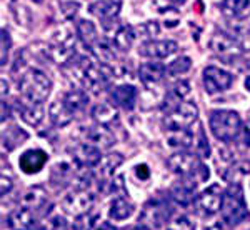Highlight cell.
<instances>
[{
  "label": "cell",
  "instance_id": "cell-1",
  "mask_svg": "<svg viewBox=\"0 0 250 230\" xmlns=\"http://www.w3.org/2000/svg\"><path fill=\"white\" fill-rule=\"evenodd\" d=\"M75 79L88 90L100 94L104 88L110 85L115 72L108 63L92 62L88 59H80L74 67Z\"/></svg>",
  "mask_w": 250,
  "mask_h": 230
},
{
  "label": "cell",
  "instance_id": "cell-2",
  "mask_svg": "<svg viewBox=\"0 0 250 230\" xmlns=\"http://www.w3.org/2000/svg\"><path fill=\"white\" fill-rule=\"evenodd\" d=\"M52 90V80L39 68H29L19 79V92L29 102L42 104Z\"/></svg>",
  "mask_w": 250,
  "mask_h": 230
},
{
  "label": "cell",
  "instance_id": "cell-3",
  "mask_svg": "<svg viewBox=\"0 0 250 230\" xmlns=\"http://www.w3.org/2000/svg\"><path fill=\"white\" fill-rule=\"evenodd\" d=\"M167 167L170 172L180 175L182 179L192 180V182L199 184L208 179V168L199 160L197 153L190 152H177L168 157Z\"/></svg>",
  "mask_w": 250,
  "mask_h": 230
},
{
  "label": "cell",
  "instance_id": "cell-4",
  "mask_svg": "<svg viewBox=\"0 0 250 230\" xmlns=\"http://www.w3.org/2000/svg\"><path fill=\"white\" fill-rule=\"evenodd\" d=\"M208 124L213 137L222 142H230L237 139L242 130L240 115L233 110H212Z\"/></svg>",
  "mask_w": 250,
  "mask_h": 230
},
{
  "label": "cell",
  "instance_id": "cell-5",
  "mask_svg": "<svg viewBox=\"0 0 250 230\" xmlns=\"http://www.w3.org/2000/svg\"><path fill=\"white\" fill-rule=\"evenodd\" d=\"M220 212L222 219L229 225H239L242 220L247 219V205H245V197L240 184H232L225 190Z\"/></svg>",
  "mask_w": 250,
  "mask_h": 230
},
{
  "label": "cell",
  "instance_id": "cell-6",
  "mask_svg": "<svg viewBox=\"0 0 250 230\" xmlns=\"http://www.w3.org/2000/svg\"><path fill=\"white\" fill-rule=\"evenodd\" d=\"M197 117H199V108L193 102H182L175 104L170 110L165 114L164 117V125L168 130H185V128L192 127L197 122Z\"/></svg>",
  "mask_w": 250,
  "mask_h": 230
},
{
  "label": "cell",
  "instance_id": "cell-7",
  "mask_svg": "<svg viewBox=\"0 0 250 230\" xmlns=\"http://www.w3.org/2000/svg\"><path fill=\"white\" fill-rule=\"evenodd\" d=\"M75 54V37L70 30L60 29L45 48V55L55 63H67Z\"/></svg>",
  "mask_w": 250,
  "mask_h": 230
},
{
  "label": "cell",
  "instance_id": "cell-8",
  "mask_svg": "<svg viewBox=\"0 0 250 230\" xmlns=\"http://www.w3.org/2000/svg\"><path fill=\"white\" fill-rule=\"evenodd\" d=\"M94 202H95L94 193H90L87 190H77V188H75L72 193L63 197L60 207H62V210L68 213V215L82 217V215H85V213H88L92 205H94Z\"/></svg>",
  "mask_w": 250,
  "mask_h": 230
},
{
  "label": "cell",
  "instance_id": "cell-9",
  "mask_svg": "<svg viewBox=\"0 0 250 230\" xmlns=\"http://www.w3.org/2000/svg\"><path fill=\"white\" fill-rule=\"evenodd\" d=\"M233 84V75L230 72L224 70L220 67H207L204 70V87L207 94H219L230 88Z\"/></svg>",
  "mask_w": 250,
  "mask_h": 230
},
{
  "label": "cell",
  "instance_id": "cell-10",
  "mask_svg": "<svg viewBox=\"0 0 250 230\" xmlns=\"http://www.w3.org/2000/svg\"><path fill=\"white\" fill-rule=\"evenodd\" d=\"M222 202H224V193H222L219 185H212V187L205 188L204 192H200L195 199L197 210L202 215L210 217L213 213H217L222 209Z\"/></svg>",
  "mask_w": 250,
  "mask_h": 230
},
{
  "label": "cell",
  "instance_id": "cell-11",
  "mask_svg": "<svg viewBox=\"0 0 250 230\" xmlns=\"http://www.w3.org/2000/svg\"><path fill=\"white\" fill-rule=\"evenodd\" d=\"M210 48L215 54L222 55V57H232V55L240 54L242 47L239 43V40L233 37V34L229 32H215L210 39Z\"/></svg>",
  "mask_w": 250,
  "mask_h": 230
},
{
  "label": "cell",
  "instance_id": "cell-12",
  "mask_svg": "<svg viewBox=\"0 0 250 230\" xmlns=\"http://www.w3.org/2000/svg\"><path fill=\"white\" fill-rule=\"evenodd\" d=\"M179 50V45L173 40H148L139 47V54L142 57L150 59H167Z\"/></svg>",
  "mask_w": 250,
  "mask_h": 230
},
{
  "label": "cell",
  "instance_id": "cell-13",
  "mask_svg": "<svg viewBox=\"0 0 250 230\" xmlns=\"http://www.w3.org/2000/svg\"><path fill=\"white\" fill-rule=\"evenodd\" d=\"M47 162H48V153L45 150H42V148H32V150H27L20 155L19 167L27 175H34V173H39L42 170Z\"/></svg>",
  "mask_w": 250,
  "mask_h": 230
},
{
  "label": "cell",
  "instance_id": "cell-14",
  "mask_svg": "<svg viewBox=\"0 0 250 230\" xmlns=\"http://www.w3.org/2000/svg\"><path fill=\"white\" fill-rule=\"evenodd\" d=\"M120 7L122 3L119 0H97V2L90 3L88 10L92 15H95L97 19H100V22L104 25L117 22V17L120 14Z\"/></svg>",
  "mask_w": 250,
  "mask_h": 230
},
{
  "label": "cell",
  "instance_id": "cell-15",
  "mask_svg": "<svg viewBox=\"0 0 250 230\" xmlns=\"http://www.w3.org/2000/svg\"><path fill=\"white\" fill-rule=\"evenodd\" d=\"M83 144H90L97 148H108L115 144V137L104 125H94V127L83 128Z\"/></svg>",
  "mask_w": 250,
  "mask_h": 230
},
{
  "label": "cell",
  "instance_id": "cell-16",
  "mask_svg": "<svg viewBox=\"0 0 250 230\" xmlns=\"http://www.w3.org/2000/svg\"><path fill=\"white\" fill-rule=\"evenodd\" d=\"M17 110L23 122L27 125H30V127H39V125L42 124L43 117H45L42 104L29 102V100H25V99L17 102Z\"/></svg>",
  "mask_w": 250,
  "mask_h": 230
},
{
  "label": "cell",
  "instance_id": "cell-17",
  "mask_svg": "<svg viewBox=\"0 0 250 230\" xmlns=\"http://www.w3.org/2000/svg\"><path fill=\"white\" fill-rule=\"evenodd\" d=\"M139 75L145 87H152L162 82L164 77L167 75V67H164L162 63H159V62H147L140 65Z\"/></svg>",
  "mask_w": 250,
  "mask_h": 230
},
{
  "label": "cell",
  "instance_id": "cell-18",
  "mask_svg": "<svg viewBox=\"0 0 250 230\" xmlns=\"http://www.w3.org/2000/svg\"><path fill=\"white\" fill-rule=\"evenodd\" d=\"M137 97H139V92L134 85H119L114 87V90L110 92L112 102L125 110H132L135 107Z\"/></svg>",
  "mask_w": 250,
  "mask_h": 230
},
{
  "label": "cell",
  "instance_id": "cell-19",
  "mask_svg": "<svg viewBox=\"0 0 250 230\" xmlns=\"http://www.w3.org/2000/svg\"><path fill=\"white\" fill-rule=\"evenodd\" d=\"M220 12L230 20H244L250 17V0H224Z\"/></svg>",
  "mask_w": 250,
  "mask_h": 230
},
{
  "label": "cell",
  "instance_id": "cell-20",
  "mask_svg": "<svg viewBox=\"0 0 250 230\" xmlns=\"http://www.w3.org/2000/svg\"><path fill=\"white\" fill-rule=\"evenodd\" d=\"M35 225V213L30 207H22L9 215V227L12 230H32Z\"/></svg>",
  "mask_w": 250,
  "mask_h": 230
},
{
  "label": "cell",
  "instance_id": "cell-21",
  "mask_svg": "<svg viewBox=\"0 0 250 230\" xmlns=\"http://www.w3.org/2000/svg\"><path fill=\"white\" fill-rule=\"evenodd\" d=\"M74 157L83 167H97L100 160L104 159L102 153H100V148H97L90 144H80L74 153Z\"/></svg>",
  "mask_w": 250,
  "mask_h": 230
},
{
  "label": "cell",
  "instance_id": "cell-22",
  "mask_svg": "<svg viewBox=\"0 0 250 230\" xmlns=\"http://www.w3.org/2000/svg\"><path fill=\"white\" fill-rule=\"evenodd\" d=\"M92 117L99 125L110 128L114 127V124H119V112L115 110L112 104H99L92 110Z\"/></svg>",
  "mask_w": 250,
  "mask_h": 230
},
{
  "label": "cell",
  "instance_id": "cell-23",
  "mask_svg": "<svg viewBox=\"0 0 250 230\" xmlns=\"http://www.w3.org/2000/svg\"><path fill=\"white\" fill-rule=\"evenodd\" d=\"M48 117H50V122L55 127H65V125H68L74 120V114L68 110V107L63 104L62 99H57L52 104L50 110H48Z\"/></svg>",
  "mask_w": 250,
  "mask_h": 230
},
{
  "label": "cell",
  "instance_id": "cell-24",
  "mask_svg": "<svg viewBox=\"0 0 250 230\" xmlns=\"http://www.w3.org/2000/svg\"><path fill=\"white\" fill-rule=\"evenodd\" d=\"M134 210H135V207L130 202V199H128V197H124V195H119V197H115L114 202L110 204L108 217L114 220H125L134 213Z\"/></svg>",
  "mask_w": 250,
  "mask_h": 230
},
{
  "label": "cell",
  "instance_id": "cell-25",
  "mask_svg": "<svg viewBox=\"0 0 250 230\" xmlns=\"http://www.w3.org/2000/svg\"><path fill=\"white\" fill-rule=\"evenodd\" d=\"M167 142L168 145L180 148V150H188V148H193V145H195V134L190 128H185V130H168Z\"/></svg>",
  "mask_w": 250,
  "mask_h": 230
},
{
  "label": "cell",
  "instance_id": "cell-26",
  "mask_svg": "<svg viewBox=\"0 0 250 230\" xmlns=\"http://www.w3.org/2000/svg\"><path fill=\"white\" fill-rule=\"evenodd\" d=\"M135 40V30L128 25H119L112 35V43L122 52H128Z\"/></svg>",
  "mask_w": 250,
  "mask_h": 230
},
{
  "label": "cell",
  "instance_id": "cell-27",
  "mask_svg": "<svg viewBox=\"0 0 250 230\" xmlns=\"http://www.w3.org/2000/svg\"><path fill=\"white\" fill-rule=\"evenodd\" d=\"M195 187H197V184H195V182L184 179V182H180V184L177 185V187L172 190L173 200H175L177 204L184 205V207L190 205L192 202H193V199H195V195H193V190H195Z\"/></svg>",
  "mask_w": 250,
  "mask_h": 230
},
{
  "label": "cell",
  "instance_id": "cell-28",
  "mask_svg": "<svg viewBox=\"0 0 250 230\" xmlns=\"http://www.w3.org/2000/svg\"><path fill=\"white\" fill-rule=\"evenodd\" d=\"M77 35L80 37V40L83 42V45L92 48L95 47V43L99 42V34H97L95 25L90 22V20H79L77 22Z\"/></svg>",
  "mask_w": 250,
  "mask_h": 230
},
{
  "label": "cell",
  "instance_id": "cell-29",
  "mask_svg": "<svg viewBox=\"0 0 250 230\" xmlns=\"http://www.w3.org/2000/svg\"><path fill=\"white\" fill-rule=\"evenodd\" d=\"M63 104L68 107V110L72 112V114H77V112L83 110L88 102V97L83 90H79V88H72V90H68L65 95L62 97Z\"/></svg>",
  "mask_w": 250,
  "mask_h": 230
},
{
  "label": "cell",
  "instance_id": "cell-30",
  "mask_svg": "<svg viewBox=\"0 0 250 230\" xmlns=\"http://www.w3.org/2000/svg\"><path fill=\"white\" fill-rule=\"evenodd\" d=\"M27 137H29V135H27V132L20 130L19 127L7 128V130L3 132V135H2V147H3V150H7V152L14 150L17 145L23 144V140H27Z\"/></svg>",
  "mask_w": 250,
  "mask_h": 230
},
{
  "label": "cell",
  "instance_id": "cell-31",
  "mask_svg": "<svg viewBox=\"0 0 250 230\" xmlns=\"http://www.w3.org/2000/svg\"><path fill=\"white\" fill-rule=\"evenodd\" d=\"M124 162V157L120 153H110V155L104 157L102 160L97 165V172L102 179H108V177L114 175L115 168Z\"/></svg>",
  "mask_w": 250,
  "mask_h": 230
},
{
  "label": "cell",
  "instance_id": "cell-32",
  "mask_svg": "<svg viewBox=\"0 0 250 230\" xmlns=\"http://www.w3.org/2000/svg\"><path fill=\"white\" fill-rule=\"evenodd\" d=\"M190 94V84L185 82V80H180L173 85L170 90H168V100L173 104H179Z\"/></svg>",
  "mask_w": 250,
  "mask_h": 230
},
{
  "label": "cell",
  "instance_id": "cell-33",
  "mask_svg": "<svg viewBox=\"0 0 250 230\" xmlns=\"http://www.w3.org/2000/svg\"><path fill=\"white\" fill-rule=\"evenodd\" d=\"M193 150L199 157H208L210 155V147H208V140L205 139V134L202 130V125L197 124V135H195V145Z\"/></svg>",
  "mask_w": 250,
  "mask_h": 230
},
{
  "label": "cell",
  "instance_id": "cell-34",
  "mask_svg": "<svg viewBox=\"0 0 250 230\" xmlns=\"http://www.w3.org/2000/svg\"><path fill=\"white\" fill-rule=\"evenodd\" d=\"M43 202H45V192H43L42 188H34V190L27 192L25 197H23V204H25L27 207L34 209V210L42 207Z\"/></svg>",
  "mask_w": 250,
  "mask_h": 230
},
{
  "label": "cell",
  "instance_id": "cell-35",
  "mask_svg": "<svg viewBox=\"0 0 250 230\" xmlns=\"http://www.w3.org/2000/svg\"><path fill=\"white\" fill-rule=\"evenodd\" d=\"M190 67H192L190 57H180V59H177V60H173V62H170V65L167 67V75L175 77V75L185 74V72H187Z\"/></svg>",
  "mask_w": 250,
  "mask_h": 230
},
{
  "label": "cell",
  "instance_id": "cell-36",
  "mask_svg": "<svg viewBox=\"0 0 250 230\" xmlns=\"http://www.w3.org/2000/svg\"><path fill=\"white\" fill-rule=\"evenodd\" d=\"M165 230H195L193 222L185 215H177L172 220H168Z\"/></svg>",
  "mask_w": 250,
  "mask_h": 230
},
{
  "label": "cell",
  "instance_id": "cell-37",
  "mask_svg": "<svg viewBox=\"0 0 250 230\" xmlns=\"http://www.w3.org/2000/svg\"><path fill=\"white\" fill-rule=\"evenodd\" d=\"M0 40H2V54H0V60H2V62L0 63H2V67H3L7 63V55H9V50H10V35L5 29L2 30Z\"/></svg>",
  "mask_w": 250,
  "mask_h": 230
},
{
  "label": "cell",
  "instance_id": "cell-38",
  "mask_svg": "<svg viewBox=\"0 0 250 230\" xmlns=\"http://www.w3.org/2000/svg\"><path fill=\"white\" fill-rule=\"evenodd\" d=\"M135 175H137V179H140V180H148V177H150V168H148V165H137L135 167Z\"/></svg>",
  "mask_w": 250,
  "mask_h": 230
},
{
  "label": "cell",
  "instance_id": "cell-39",
  "mask_svg": "<svg viewBox=\"0 0 250 230\" xmlns=\"http://www.w3.org/2000/svg\"><path fill=\"white\" fill-rule=\"evenodd\" d=\"M50 227H52V230H67V222L63 217L55 215L54 219L50 220Z\"/></svg>",
  "mask_w": 250,
  "mask_h": 230
},
{
  "label": "cell",
  "instance_id": "cell-40",
  "mask_svg": "<svg viewBox=\"0 0 250 230\" xmlns=\"http://www.w3.org/2000/svg\"><path fill=\"white\" fill-rule=\"evenodd\" d=\"M142 29H145V35H147V37H152V35H157V34H159V25H157L155 22L145 23Z\"/></svg>",
  "mask_w": 250,
  "mask_h": 230
},
{
  "label": "cell",
  "instance_id": "cell-41",
  "mask_svg": "<svg viewBox=\"0 0 250 230\" xmlns=\"http://www.w3.org/2000/svg\"><path fill=\"white\" fill-rule=\"evenodd\" d=\"M12 188V180L5 179V173H2V195H5L7 192H10Z\"/></svg>",
  "mask_w": 250,
  "mask_h": 230
},
{
  "label": "cell",
  "instance_id": "cell-42",
  "mask_svg": "<svg viewBox=\"0 0 250 230\" xmlns=\"http://www.w3.org/2000/svg\"><path fill=\"white\" fill-rule=\"evenodd\" d=\"M244 142L245 145L250 147V119L247 120V124H245V127H244Z\"/></svg>",
  "mask_w": 250,
  "mask_h": 230
},
{
  "label": "cell",
  "instance_id": "cell-43",
  "mask_svg": "<svg viewBox=\"0 0 250 230\" xmlns=\"http://www.w3.org/2000/svg\"><path fill=\"white\" fill-rule=\"evenodd\" d=\"M95 230H120V229L114 227V225H112V224H108V222H104V224H100L99 227H97Z\"/></svg>",
  "mask_w": 250,
  "mask_h": 230
},
{
  "label": "cell",
  "instance_id": "cell-44",
  "mask_svg": "<svg viewBox=\"0 0 250 230\" xmlns=\"http://www.w3.org/2000/svg\"><path fill=\"white\" fill-rule=\"evenodd\" d=\"M7 119H9V108L5 102H2V122H5Z\"/></svg>",
  "mask_w": 250,
  "mask_h": 230
},
{
  "label": "cell",
  "instance_id": "cell-45",
  "mask_svg": "<svg viewBox=\"0 0 250 230\" xmlns=\"http://www.w3.org/2000/svg\"><path fill=\"white\" fill-rule=\"evenodd\" d=\"M204 230H224V229H222V225L217 222V224H212V225H208V227H205Z\"/></svg>",
  "mask_w": 250,
  "mask_h": 230
},
{
  "label": "cell",
  "instance_id": "cell-46",
  "mask_svg": "<svg viewBox=\"0 0 250 230\" xmlns=\"http://www.w3.org/2000/svg\"><path fill=\"white\" fill-rule=\"evenodd\" d=\"M132 230H150V229H148L147 225H142V224H140V225H137V227H134Z\"/></svg>",
  "mask_w": 250,
  "mask_h": 230
},
{
  "label": "cell",
  "instance_id": "cell-47",
  "mask_svg": "<svg viewBox=\"0 0 250 230\" xmlns=\"http://www.w3.org/2000/svg\"><path fill=\"white\" fill-rule=\"evenodd\" d=\"M167 2H170V3H175V5H180V3H184L185 0H167Z\"/></svg>",
  "mask_w": 250,
  "mask_h": 230
},
{
  "label": "cell",
  "instance_id": "cell-48",
  "mask_svg": "<svg viewBox=\"0 0 250 230\" xmlns=\"http://www.w3.org/2000/svg\"><path fill=\"white\" fill-rule=\"evenodd\" d=\"M245 88H247V90L250 92V75L247 77V79H245Z\"/></svg>",
  "mask_w": 250,
  "mask_h": 230
},
{
  "label": "cell",
  "instance_id": "cell-49",
  "mask_svg": "<svg viewBox=\"0 0 250 230\" xmlns=\"http://www.w3.org/2000/svg\"><path fill=\"white\" fill-rule=\"evenodd\" d=\"M32 230H45V229H42V227H39V229H32Z\"/></svg>",
  "mask_w": 250,
  "mask_h": 230
},
{
  "label": "cell",
  "instance_id": "cell-50",
  "mask_svg": "<svg viewBox=\"0 0 250 230\" xmlns=\"http://www.w3.org/2000/svg\"><path fill=\"white\" fill-rule=\"evenodd\" d=\"M34 2H37V3H40V2H43V0H34Z\"/></svg>",
  "mask_w": 250,
  "mask_h": 230
}]
</instances>
